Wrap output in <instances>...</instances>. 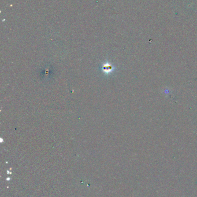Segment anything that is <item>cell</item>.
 I'll return each mask as SVG.
<instances>
[{
    "label": "cell",
    "mask_w": 197,
    "mask_h": 197,
    "mask_svg": "<svg viewBox=\"0 0 197 197\" xmlns=\"http://www.w3.org/2000/svg\"><path fill=\"white\" fill-rule=\"evenodd\" d=\"M115 69V68L113 67L112 65L109 62H105L102 65L101 70L105 74H109L111 73L114 71Z\"/></svg>",
    "instance_id": "1"
}]
</instances>
